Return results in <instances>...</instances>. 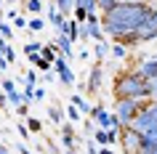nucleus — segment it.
I'll return each instance as SVG.
<instances>
[{
  "label": "nucleus",
  "instance_id": "obj_1",
  "mask_svg": "<svg viewBox=\"0 0 157 154\" xmlns=\"http://www.w3.org/2000/svg\"><path fill=\"white\" fill-rule=\"evenodd\" d=\"M149 6L147 0H141V3H117L112 11L107 13H101L99 24L104 29V37H120V35H128V32H136L141 27V21L149 16Z\"/></svg>",
  "mask_w": 157,
  "mask_h": 154
},
{
  "label": "nucleus",
  "instance_id": "obj_2",
  "mask_svg": "<svg viewBox=\"0 0 157 154\" xmlns=\"http://www.w3.org/2000/svg\"><path fill=\"white\" fill-rule=\"evenodd\" d=\"M115 98H133V101H149L147 82L136 72H123L115 77Z\"/></svg>",
  "mask_w": 157,
  "mask_h": 154
},
{
  "label": "nucleus",
  "instance_id": "obj_3",
  "mask_svg": "<svg viewBox=\"0 0 157 154\" xmlns=\"http://www.w3.org/2000/svg\"><path fill=\"white\" fill-rule=\"evenodd\" d=\"M157 125V101H144L139 109V114L133 117V122L128 128H133L136 133H147Z\"/></svg>",
  "mask_w": 157,
  "mask_h": 154
},
{
  "label": "nucleus",
  "instance_id": "obj_4",
  "mask_svg": "<svg viewBox=\"0 0 157 154\" xmlns=\"http://www.w3.org/2000/svg\"><path fill=\"white\" fill-rule=\"evenodd\" d=\"M141 104L144 101H133V98H117L115 101V120L120 122V128H128L133 122V117L139 114V109H141Z\"/></svg>",
  "mask_w": 157,
  "mask_h": 154
},
{
  "label": "nucleus",
  "instance_id": "obj_5",
  "mask_svg": "<svg viewBox=\"0 0 157 154\" xmlns=\"http://www.w3.org/2000/svg\"><path fill=\"white\" fill-rule=\"evenodd\" d=\"M93 122H96V128H101V130H112V128H120V122L115 120V114L112 112H107L104 109V104H96V106H91V114H88Z\"/></svg>",
  "mask_w": 157,
  "mask_h": 154
},
{
  "label": "nucleus",
  "instance_id": "obj_6",
  "mask_svg": "<svg viewBox=\"0 0 157 154\" xmlns=\"http://www.w3.org/2000/svg\"><path fill=\"white\" fill-rule=\"evenodd\" d=\"M51 69H53V74H56V80H59V82H64V85H75V72L69 69V61H67L61 53L53 58Z\"/></svg>",
  "mask_w": 157,
  "mask_h": 154
},
{
  "label": "nucleus",
  "instance_id": "obj_7",
  "mask_svg": "<svg viewBox=\"0 0 157 154\" xmlns=\"http://www.w3.org/2000/svg\"><path fill=\"white\" fill-rule=\"evenodd\" d=\"M117 144H123V152L125 154H139L141 149V133H136L133 128H123L120 130V141Z\"/></svg>",
  "mask_w": 157,
  "mask_h": 154
},
{
  "label": "nucleus",
  "instance_id": "obj_8",
  "mask_svg": "<svg viewBox=\"0 0 157 154\" xmlns=\"http://www.w3.org/2000/svg\"><path fill=\"white\" fill-rule=\"evenodd\" d=\"M45 13H48V21L53 24V29L56 32H64V24H67V16L61 13V11L56 8V3L51 0V6H45Z\"/></svg>",
  "mask_w": 157,
  "mask_h": 154
},
{
  "label": "nucleus",
  "instance_id": "obj_9",
  "mask_svg": "<svg viewBox=\"0 0 157 154\" xmlns=\"http://www.w3.org/2000/svg\"><path fill=\"white\" fill-rule=\"evenodd\" d=\"M133 72L139 74L141 80H149V77H157V58H144V61H139V66L133 69Z\"/></svg>",
  "mask_w": 157,
  "mask_h": 154
},
{
  "label": "nucleus",
  "instance_id": "obj_10",
  "mask_svg": "<svg viewBox=\"0 0 157 154\" xmlns=\"http://www.w3.org/2000/svg\"><path fill=\"white\" fill-rule=\"evenodd\" d=\"M101 82H104V69H101V61L91 69V74H88V93H101Z\"/></svg>",
  "mask_w": 157,
  "mask_h": 154
},
{
  "label": "nucleus",
  "instance_id": "obj_11",
  "mask_svg": "<svg viewBox=\"0 0 157 154\" xmlns=\"http://www.w3.org/2000/svg\"><path fill=\"white\" fill-rule=\"evenodd\" d=\"M53 45L59 48V53H61V56H64L67 61H69V58H75V48H72L75 43L69 40L67 35H59V32H56V37H53Z\"/></svg>",
  "mask_w": 157,
  "mask_h": 154
},
{
  "label": "nucleus",
  "instance_id": "obj_12",
  "mask_svg": "<svg viewBox=\"0 0 157 154\" xmlns=\"http://www.w3.org/2000/svg\"><path fill=\"white\" fill-rule=\"evenodd\" d=\"M61 144L67 146V152H75V146H77V133H75L72 122H64V125H61Z\"/></svg>",
  "mask_w": 157,
  "mask_h": 154
},
{
  "label": "nucleus",
  "instance_id": "obj_13",
  "mask_svg": "<svg viewBox=\"0 0 157 154\" xmlns=\"http://www.w3.org/2000/svg\"><path fill=\"white\" fill-rule=\"evenodd\" d=\"M115 43H120L123 48H136V45H141V40H139V35H136V32L120 35V37H115Z\"/></svg>",
  "mask_w": 157,
  "mask_h": 154
},
{
  "label": "nucleus",
  "instance_id": "obj_14",
  "mask_svg": "<svg viewBox=\"0 0 157 154\" xmlns=\"http://www.w3.org/2000/svg\"><path fill=\"white\" fill-rule=\"evenodd\" d=\"M69 104H72V106H77V112H80V114H91V104H88V101H85V98L80 96V93H75V96L69 98Z\"/></svg>",
  "mask_w": 157,
  "mask_h": 154
},
{
  "label": "nucleus",
  "instance_id": "obj_15",
  "mask_svg": "<svg viewBox=\"0 0 157 154\" xmlns=\"http://www.w3.org/2000/svg\"><path fill=\"white\" fill-rule=\"evenodd\" d=\"M77 27H80V24L72 19V21H67V24H64V32H59V35H67L72 43H77V40H80V35H77Z\"/></svg>",
  "mask_w": 157,
  "mask_h": 154
},
{
  "label": "nucleus",
  "instance_id": "obj_16",
  "mask_svg": "<svg viewBox=\"0 0 157 154\" xmlns=\"http://www.w3.org/2000/svg\"><path fill=\"white\" fill-rule=\"evenodd\" d=\"M59 56V48L53 45V43H48V45H43L40 48V58H45V61H51L53 64V58Z\"/></svg>",
  "mask_w": 157,
  "mask_h": 154
},
{
  "label": "nucleus",
  "instance_id": "obj_17",
  "mask_svg": "<svg viewBox=\"0 0 157 154\" xmlns=\"http://www.w3.org/2000/svg\"><path fill=\"white\" fill-rule=\"evenodd\" d=\"M93 56L99 58H104V56H109V43L107 40H101V43H93Z\"/></svg>",
  "mask_w": 157,
  "mask_h": 154
},
{
  "label": "nucleus",
  "instance_id": "obj_18",
  "mask_svg": "<svg viewBox=\"0 0 157 154\" xmlns=\"http://www.w3.org/2000/svg\"><path fill=\"white\" fill-rule=\"evenodd\" d=\"M6 98H8V104L13 106V109L24 104V96H21V90H16V88H13V90H8V93H6Z\"/></svg>",
  "mask_w": 157,
  "mask_h": 154
},
{
  "label": "nucleus",
  "instance_id": "obj_19",
  "mask_svg": "<svg viewBox=\"0 0 157 154\" xmlns=\"http://www.w3.org/2000/svg\"><path fill=\"white\" fill-rule=\"evenodd\" d=\"M0 37H3L6 43H8L11 37H13V27H11V21H6L3 16H0Z\"/></svg>",
  "mask_w": 157,
  "mask_h": 154
},
{
  "label": "nucleus",
  "instance_id": "obj_20",
  "mask_svg": "<svg viewBox=\"0 0 157 154\" xmlns=\"http://www.w3.org/2000/svg\"><path fill=\"white\" fill-rule=\"evenodd\" d=\"M48 117H51V122H56V125H64V112H61V109H59V106H51L48 109Z\"/></svg>",
  "mask_w": 157,
  "mask_h": 154
},
{
  "label": "nucleus",
  "instance_id": "obj_21",
  "mask_svg": "<svg viewBox=\"0 0 157 154\" xmlns=\"http://www.w3.org/2000/svg\"><path fill=\"white\" fill-rule=\"evenodd\" d=\"M64 117H67V120H69V122L75 125V122H80V117H83V114L77 112V106H72V104H69V106L64 109Z\"/></svg>",
  "mask_w": 157,
  "mask_h": 154
},
{
  "label": "nucleus",
  "instance_id": "obj_22",
  "mask_svg": "<svg viewBox=\"0 0 157 154\" xmlns=\"http://www.w3.org/2000/svg\"><path fill=\"white\" fill-rule=\"evenodd\" d=\"M3 58H6V64H13V61H16V48H11L8 43H6V45H3Z\"/></svg>",
  "mask_w": 157,
  "mask_h": 154
},
{
  "label": "nucleus",
  "instance_id": "obj_23",
  "mask_svg": "<svg viewBox=\"0 0 157 154\" xmlns=\"http://www.w3.org/2000/svg\"><path fill=\"white\" fill-rule=\"evenodd\" d=\"M109 53L115 58H128V48H123L120 43H115V45H109Z\"/></svg>",
  "mask_w": 157,
  "mask_h": 154
},
{
  "label": "nucleus",
  "instance_id": "obj_24",
  "mask_svg": "<svg viewBox=\"0 0 157 154\" xmlns=\"http://www.w3.org/2000/svg\"><path fill=\"white\" fill-rule=\"evenodd\" d=\"M147 82V90H149V101H157V77H149Z\"/></svg>",
  "mask_w": 157,
  "mask_h": 154
},
{
  "label": "nucleus",
  "instance_id": "obj_25",
  "mask_svg": "<svg viewBox=\"0 0 157 154\" xmlns=\"http://www.w3.org/2000/svg\"><path fill=\"white\" fill-rule=\"evenodd\" d=\"M43 27H45V21H43L40 16H35V19H29V21H27V29H29V32H40Z\"/></svg>",
  "mask_w": 157,
  "mask_h": 154
},
{
  "label": "nucleus",
  "instance_id": "obj_26",
  "mask_svg": "<svg viewBox=\"0 0 157 154\" xmlns=\"http://www.w3.org/2000/svg\"><path fill=\"white\" fill-rule=\"evenodd\" d=\"M27 130H29V133H40V130H43V122L37 120V117H27Z\"/></svg>",
  "mask_w": 157,
  "mask_h": 154
},
{
  "label": "nucleus",
  "instance_id": "obj_27",
  "mask_svg": "<svg viewBox=\"0 0 157 154\" xmlns=\"http://www.w3.org/2000/svg\"><path fill=\"white\" fill-rule=\"evenodd\" d=\"M24 8L29 11V13H40L45 6H43V0H27V6H24Z\"/></svg>",
  "mask_w": 157,
  "mask_h": 154
},
{
  "label": "nucleus",
  "instance_id": "obj_28",
  "mask_svg": "<svg viewBox=\"0 0 157 154\" xmlns=\"http://www.w3.org/2000/svg\"><path fill=\"white\" fill-rule=\"evenodd\" d=\"M35 88H37V85H24V90H21L24 104H32V101H35Z\"/></svg>",
  "mask_w": 157,
  "mask_h": 154
},
{
  "label": "nucleus",
  "instance_id": "obj_29",
  "mask_svg": "<svg viewBox=\"0 0 157 154\" xmlns=\"http://www.w3.org/2000/svg\"><path fill=\"white\" fill-rule=\"evenodd\" d=\"M96 6H99L101 13H107V11H112L117 6V0H96Z\"/></svg>",
  "mask_w": 157,
  "mask_h": 154
},
{
  "label": "nucleus",
  "instance_id": "obj_30",
  "mask_svg": "<svg viewBox=\"0 0 157 154\" xmlns=\"http://www.w3.org/2000/svg\"><path fill=\"white\" fill-rule=\"evenodd\" d=\"M40 48H43L40 43H27V45H24V53H27V56H32V53H40Z\"/></svg>",
  "mask_w": 157,
  "mask_h": 154
},
{
  "label": "nucleus",
  "instance_id": "obj_31",
  "mask_svg": "<svg viewBox=\"0 0 157 154\" xmlns=\"http://www.w3.org/2000/svg\"><path fill=\"white\" fill-rule=\"evenodd\" d=\"M72 16H75V21H77V24H85V19H88V13H85L83 8H75V11H72Z\"/></svg>",
  "mask_w": 157,
  "mask_h": 154
},
{
  "label": "nucleus",
  "instance_id": "obj_32",
  "mask_svg": "<svg viewBox=\"0 0 157 154\" xmlns=\"http://www.w3.org/2000/svg\"><path fill=\"white\" fill-rule=\"evenodd\" d=\"M85 13H88V16L99 13V6H96V0H85Z\"/></svg>",
  "mask_w": 157,
  "mask_h": 154
},
{
  "label": "nucleus",
  "instance_id": "obj_33",
  "mask_svg": "<svg viewBox=\"0 0 157 154\" xmlns=\"http://www.w3.org/2000/svg\"><path fill=\"white\" fill-rule=\"evenodd\" d=\"M83 130H85V136L91 138L93 130H96V122H93V120H85V122H83Z\"/></svg>",
  "mask_w": 157,
  "mask_h": 154
},
{
  "label": "nucleus",
  "instance_id": "obj_34",
  "mask_svg": "<svg viewBox=\"0 0 157 154\" xmlns=\"http://www.w3.org/2000/svg\"><path fill=\"white\" fill-rule=\"evenodd\" d=\"M43 82H45V85H53V82H56V74H53V69H51V72H43Z\"/></svg>",
  "mask_w": 157,
  "mask_h": 154
},
{
  "label": "nucleus",
  "instance_id": "obj_35",
  "mask_svg": "<svg viewBox=\"0 0 157 154\" xmlns=\"http://www.w3.org/2000/svg\"><path fill=\"white\" fill-rule=\"evenodd\" d=\"M35 66H37V72H51V61H45V58H40Z\"/></svg>",
  "mask_w": 157,
  "mask_h": 154
},
{
  "label": "nucleus",
  "instance_id": "obj_36",
  "mask_svg": "<svg viewBox=\"0 0 157 154\" xmlns=\"http://www.w3.org/2000/svg\"><path fill=\"white\" fill-rule=\"evenodd\" d=\"M35 82H37V74H35L32 69H29V72L24 74V85H35Z\"/></svg>",
  "mask_w": 157,
  "mask_h": 154
},
{
  "label": "nucleus",
  "instance_id": "obj_37",
  "mask_svg": "<svg viewBox=\"0 0 157 154\" xmlns=\"http://www.w3.org/2000/svg\"><path fill=\"white\" fill-rule=\"evenodd\" d=\"M0 88H3V93H8V90L16 88V82H13V80H3V82H0Z\"/></svg>",
  "mask_w": 157,
  "mask_h": 154
},
{
  "label": "nucleus",
  "instance_id": "obj_38",
  "mask_svg": "<svg viewBox=\"0 0 157 154\" xmlns=\"http://www.w3.org/2000/svg\"><path fill=\"white\" fill-rule=\"evenodd\" d=\"M85 146H88V154H99V146H96V141H93V138H88V141H85Z\"/></svg>",
  "mask_w": 157,
  "mask_h": 154
},
{
  "label": "nucleus",
  "instance_id": "obj_39",
  "mask_svg": "<svg viewBox=\"0 0 157 154\" xmlns=\"http://www.w3.org/2000/svg\"><path fill=\"white\" fill-rule=\"evenodd\" d=\"M16 114H19V117H29V104H21V106H16Z\"/></svg>",
  "mask_w": 157,
  "mask_h": 154
},
{
  "label": "nucleus",
  "instance_id": "obj_40",
  "mask_svg": "<svg viewBox=\"0 0 157 154\" xmlns=\"http://www.w3.org/2000/svg\"><path fill=\"white\" fill-rule=\"evenodd\" d=\"M16 133H19V138H29V130H27V125H16Z\"/></svg>",
  "mask_w": 157,
  "mask_h": 154
},
{
  "label": "nucleus",
  "instance_id": "obj_41",
  "mask_svg": "<svg viewBox=\"0 0 157 154\" xmlns=\"http://www.w3.org/2000/svg\"><path fill=\"white\" fill-rule=\"evenodd\" d=\"M13 24H16V29H27V19L24 16H16V19H13Z\"/></svg>",
  "mask_w": 157,
  "mask_h": 154
},
{
  "label": "nucleus",
  "instance_id": "obj_42",
  "mask_svg": "<svg viewBox=\"0 0 157 154\" xmlns=\"http://www.w3.org/2000/svg\"><path fill=\"white\" fill-rule=\"evenodd\" d=\"M45 98V88H35V101H43Z\"/></svg>",
  "mask_w": 157,
  "mask_h": 154
},
{
  "label": "nucleus",
  "instance_id": "obj_43",
  "mask_svg": "<svg viewBox=\"0 0 157 154\" xmlns=\"http://www.w3.org/2000/svg\"><path fill=\"white\" fill-rule=\"evenodd\" d=\"M16 154H32V152H29L24 144H19V146H16Z\"/></svg>",
  "mask_w": 157,
  "mask_h": 154
},
{
  "label": "nucleus",
  "instance_id": "obj_44",
  "mask_svg": "<svg viewBox=\"0 0 157 154\" xmlns=\"http://www.w3.org/2000/svg\"><path fill=\"white\" fill-rule=\"evenodd\" d=\"M99 154H115V152H112V146H99Z\"/></svg>",
  "mask_w": 157,
  "mask_h": 154
},
{
  "label": "nucleus",
  "instance_id": "obj_45",
  "mask_svg": "<svg viewBox=\"0 0 157 154\" xmlns=\"http://www.w3.org/2000/svg\"><path fill=\"white\" fill-rule=\"evenodd\" d=\"M8 69V64H6V58H0V72H6Z\"/></svg>",
  "mask_w": 157,
  "mask_h": 154
},
{
  "label": "nucleus",
  "instance_id": "obj_46",
  "mask_svg": "<svg viewBox=\"0 0 157 154\" xmlns=\"http://www.w3.org/2000/svg\"><path fill=\"white\" fill-rule=\"evenodd\" d=\"M3 45H6V40H3V37H0V58H3Z\"/></svg>",
  "mask_w": 157,
  "mask_h": 154
},
{
  "label": "nucleus",
  "instance_id": "obj_47",
  "mask_svg": "<svg viewBox=\"0 0 157 154\" xmlns=\"http://www.w3.org/2000/svg\"><path fill=\"white\" fill-rule=\"evenodd\" d=\"M117 3H141V0H117Z\"/></svg>",
  "mask_w": 157,
  "mask_h": 154
},
{
  "label": "nucleus",
  "instance_id": "obj_48",
  "mask_svg": "<svg viewBox=\"0 0 157 154\" xmlns=\"http://www.w3.org/2000/svg\"><path fill=\"white\" fill-rule=\"evenodd\" d=\"M0 154H8V149H6V146H3V144H0Z\"/></svg>",
  "mask_w": 157,
  "mask_h": 154
},
{
  "label": "nucleus",
  "instance_id": "obj_49",
  "mask_svg": "<svg viewBox=\"0 0 157 154\" xmlns=\"http://www.w3.org/2000/svg\"><path fill=\"white\" fill-rule=\"evenodd\" d=\"M0 8H3V0H0Z\"/></svg>",
  "mask_w": 157,
  "mask_h": 154
},
{
  "label": "nucleus",
  "instance_id": "obj_50",
  "mask_svg": "<svg viewBox=\"0 0 157 154\" xmlns=\"http://www.w3.org/2000/svg\"><path fill=\"white\" fill-rule=\"evenodd\" d=\"M139 154H141V152H139Z\"/></svg>",
  "mask_w": 157,
  "mask_h": 154
}]
</instances>
